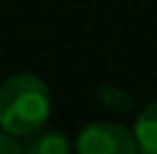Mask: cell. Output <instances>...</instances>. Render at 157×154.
Here are the masks:
<instances>
[{"label":"cell","instance_id":"4","mask_svg":"<svg viewBox=\"0 0 157 154\" xmlns=\"http://www.w3.org/2000/svg\"><path fill=\"white\" fill-rule=\"evenodd\" d=\"M132 131L136 146H139V154H157V98L149 105H144V111L136 116Z\"/></svg>","mask_w":157,"mask_h":154},{"label":"cell","instance_id":"6","mask_svg":"<svg viewBox=\"0 0 157 154\" xmlns=\"http://www.w3.org/2000/svg\"><path fill=\"white\" fill-rule=\"evenodd\" d=\"M0 154H23L21 141L10 134H5L3 128H0Z\"/></svg>","mask_w":157,"mask_h":154},{"label":"cell","instance_id":"5","mask_svg":"<svg viewBox=\"0 0 157 154\" xmlns=\"http://www.w3.org/2000/svg\"><path fill=\"white\" fill-rule=\"evenodd\" d=\"M98 100L103 103L106 108H111V111H119V113H126L134 108V98L126 93V90L116 87V85H101L98 87Z\"/></svg>","mask_w":157,"mask_h":154},{"label":"cell","instance_id":"1","mask_svg":"<svg viewBox=\"0 0 157 154\" xmlns=\"http://www.w3.org/2000/svg\"><path fill=\"white\" fill-rule=\"evenodd\" d=\"M52 116V95L41 77L31 72L10 75L0 85V128L16 139L47 126Z\"/></svg>","mask_w":157,"mask_h":154},{"label":"cell","instance_id":"3","mask_svg":"<svg viewBox=\"0 0 157 154\" xmlns=\"http://www.w3.org/2000/svg\"><path fill=\"white\" fill-rule=\"evenodd\" d=\"M21 146H23V154H70L72 152L70 139L62 131H54V128H47V126L23 136Z\"/></svg>","mask_w":157,"mask_h":154},{"label":"cell","instance_id":"2","mask_svg":"<svg viewBox=\"0 0 157 154\" xmlns=\"http://www.w3.org/2000/svg\"><path fill=\"white\" fill-rule=\"evenodd\" d=\"M77 154H139L134 131L116 121H90L75 139Z\"/></svg>","mask_w":157,"mask_h":154}]
</instances>
